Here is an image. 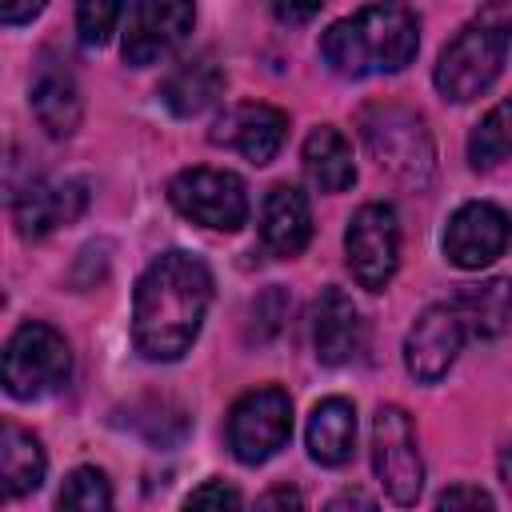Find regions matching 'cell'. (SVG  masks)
Instances as JSON below:
<instances>
[{"mask_svg": "<svg viewBox=\"0 0 512 512\" xmlns=\"http://www.w3.org/2000/svg\"><path fill=\"white\" fill-rule=\"evenodd\" d=\"M84 208H88V192L80 180H36L24 192H16L12 220L24 240H40L60 224L80 220Z\"/></svg>", "mask_w": 512, "mask_h": 512, "instance_id": "cell-13", "label": "cell"}, {"mask_svg": "<svg viewBox=\"0 0 512 512\" xmlns=\"http://www.w3.org/2000/svg\"><path fill=\"white\" fill-rule=\"evenodd\" d=\"M172 208L204 228L236 232L248 220V188L236 172L224 168H184L168 180Z\"/></svg>", "mask_w": 512, "mask_h": 512, "instance_id": "cell-6", "label": "cell"}, {"mask_svg": "<svg viewBox=\"0 0 512 512\" xmlns=\"http://www.w3.org/2000/svg\"><path fill=\"white\" fill-rule=\"evenodd\" d=\"M72 376V352L68 340L44 324L28 320L20 324L4 344V388L16 400H40L56 388H64Z\"/></svg>", "mask_w": 512, "mask_h": 512, "instance_id": "cell-4", "label": "cell"}, {"mask_svg": "<svg viewBox=\"0 0 512 512\" xmlns=\"http://www.w3.org/2000/svg\"><path fill=\"white\" fill-rule=\"evenodd\" d=\"M32 112L48 128V136H72L80 124V88L68 68L40 64L32 80Z\"/></svg>", "mask_w": 512, "mask_h": 512, "instance_id": "cell-20", "label": "cell"}, {"mask_svg": "<svg viewBox=\"0 0 512 512\" xmlns=\"http://www.w3.org/2000/svg\"><path fill=\"white\" fill-rule=\"evenodd\" d=\"M260 508H304V496L292 488H272L260 496Z\"/></svg>", "mask_w": 512, "mask_h": 512, "instance_id": "cell-32", "label": "cell"}, {"mask_svg": "<svg viewBox=\"0 0 512 512\" xmlns=\"http://www.w3.org/2000/svg\"><path fill=\"white\" fill-rule=\"evenodd\" d=\"M260 240L272 256L292 260L312 240V208L296 184H276L260 208Z\"/></svg>", "mask_w": 512, "mask_h": 512, "instance_id": "cell-16", "label": "cell"}, {"mask_svg": "<svg viewBox=\"0 0 512 512\" xmlns=\"http://www.w3.org/2000/svg\"><path fill=\"white\" fill-rule=\"evenodd\" d=\"M476 24L488 28L504 52H512V0H484V8L476 12Z\"/></svg>", "mask_w": 512, "mask_h": 512, "instance_id": "cell-27", "label": "cell"}, {"mask_svg": "<svg viewBox=\"0 0 512 512\" xmlns=\"http://www.w3.org/2000/svg\"><path fill=\"white\" fill-rule=\"evenodd\" d=\"M312 348L320 364H348L360 356L364 348V320L356 312V304L348 300V292L340 288H324L312 304Z\"/></svg>", "mask_w": 512, "mask_h": 512, "instance_id": "cell-15", "label": "cell"}, {"mask_svg": "<svg viewBox=\"0 0 512 512\" xmlns=\"http://www.w3.org/2000/svg\"><path fill=\"white\" fill-rule=\"evenodd\" d=\"M228 448L240 464H264L272 460L288 436H292V400L284 388H252L244 392L228 412Z\"/></svg>", "mask_w": 512, "mask_h": 512, "instance_id": "cell-5", "label": "cell"}, {"mask_svg": "<svg viewBox=\"0 0 512 512\" xmlns=\"http://www.w3.org/2000/svg\"><path fill=\"white\" fill-rule=\"evenodd\" d=\"M500 480H504V488L512 492V444H508L504 456H500Z\"/></svg>", "mask_w": 512, "mask_h": 512, "instance_id": "cell-34", "label": "cell"}, {"mask_svg": "<svg viewBox=\"0 0 512 512\" xmlns=\"http://www.w3.org/2000/svg\"><path fill=\"white\" fill-rule=\"evenodd\" d=\"M196 24L192 0H136L124 28V60L144 68L172 56Z\"/></svg>", "mask_w": 512, "mask_h": 512, "instance_id": "cell-10", "label": "cell"}, {"mask_svg": "<svg viewBox=\"0 0 512 512\" xmlns=\"http://www.w3.org/2000/svg\"><path fill=\"white\" fill-rule=\"evenodd\" d=\"M344 256L360 288L384 292L400 264V220L392 204H364L348 220Z\"/></svg>", "mask_w": 512, "mask_h": 512, "instance_id": "cell-9", "label": "cell"}, {"mask_svg": "<svg viewBox=\"0 0 512 512\" xmlns=\"http://www.w3.org/2000/svg\"><path fill=\"white\" fill-rule=\"evenodd\" d=\"M436 508H492V496L484 488H468V484H456V488H444L436 496Z\"/></svg>", "mask_w": 512, "mask_h": 512, "instance_id": "cell-29", "label": "cell"}, {"mask_svg": "<svg viewBox=\"0 0 512 512\" xmlns=\"http://www.w3.org/2000/svg\"><path fill=\"white\" fill-rule=\"evenodd\" d=\"M452 308L460 312L468 336L492 340L512 324V280L508 276H488L480 284H464L452 296Z\"/></svg>", "mask_w": 512, "mask_h": 512, "instance_id": "cell-19", "label": "cell"}, {"mask_svg": "<svg viewBox=\"0 0 512 512\" xmlns=\"http://www.w3.org/2000/svg\"><path fill=\"white\" fill-rule=\"evenodd\" d=\"M324 4H328V0H272L276 16H280L284 24H304V20H312Z\"/></svg>", "mask_w": 512, "mask_h": 512, "instance_id": "cell-31", "label": "cell"}, {"mask_svg": "<svg viewBox=\"0 0 512 512\" xmlns=\"http://www.w3.org/2000/svg\"><path fill=\"white\" fill-rule=\"evenodd\" d=\"M420 48L416 12L404 0H376L356 16L328 24L320 36V56L340 76H384L412 64Z\"/></svg>", "mask_w": 512, "mask_h": 512, "instance_id": "cell-2", "label": "cell"}, {"mask_svg": "<svg viewBox=\"0 0 512 512\" xmlns=\"http://www.w3.org/2000/svg\"><path fill=\"white\" fill-rule=\"evenodd\" d=\"M184 504H188V508H208V504H216V508H224V504H228V508H240L244 496H240L232 484H224V480H208V484L192 488Z\"/></svg>", "mask_w": 512, "mask_h": 512, "instance_id": "cell-28", "label": "cell"}, {"mask_svg": "<svg viewBox=\"0 0 512 512\" xmlns=\"http://www.w3.org/2000/svg\"><path fill=\"white\" fill-rule=\"evenodd\" d=\"M124 12V0H76V32L84 44H104L116 32V20Z\"/></svg>", "mask_w": 512, "mask_h": 512, "instance_id": "cell-25", "label": "cell"}, {"mask_svg": "<svg viewBox=\"0 0 512 512\" xmlns=\"http://www.w3.org/2000/svg\"><path fill=\"white\" fill-rule=\"evenodd\" d=\"M344 504H360V508H372V500H368V496H360V492H348V496H336V500H332L328 508L336 512V508H344Z\"/></svg>", "mask_w": 512, "mask_h": 512, "instance_id": "cell-33", "label": "cell"}, {"mask_svg": "<svg viewBox=\"0 0 512 512\" xmlns=\"http://www.w3.org/2000/svg\"><path fill=\"white\" fill-rule=\"evenodd\" d=\"M288 136V116L272 104H236L216 128H212V144H228L236 148L248 164H268L276 160L280 144Z\"/></svg>", "mask_w": 512, "mask_h": 512, "instance_id": "cell-14", "label": "cell"}, {"mask_svg": "<svg viewBox=\"0 0 512 512\" xmlns=\"http://www.w3.org/2000/svg\"><path fill=\"white\" fill-rule=\"evenodd\" d=\"M360 136L376 164L396 176L400 184L424 188L436 168V148L424 116H416L404 104H368L360 112Z\"/></svg>", "mask_w": 512, "mask_h": 512, "instance_id": "cell-3", "label": "cell"}, {"mask_svg": "<svg viewBox=\"0 0 512 512\" xmlns=\"http://www.w3.org/2000/svg\"><path fill=\"white\" fill-rule=\"evenodd\" d=\"M464 320L460 312L448 304H428L416 324L408 328V340H404V368L420 380V384H436L460 356V344H464Z\"/></svg>", "mask_w": 512, "mask_h": 512, "instance_id": "cell-12", "label": "cell"}, {"mask_svg": "<svg viewBox=\"0 0 512 512\" xmlns=\"http://www.w3.org/2000/svg\"><path fill=\"white\" fill-rule=\"evenodd\" d=\"M284 316H288V292H284V288H268V292H264V296H256V304H252L248 340H256V344L272 340V336L280 332Z\"/></svg>", "mask_w": 512, "mask_h": 512, "instance_id": "cell-26", "label": "cell"}, {"mask_svg": "<svg viewBox=\"0 0 512 512\" xmlns=\"http://www.w3.org/2000/svg\"><path fill=\"white\" fill-rule=\"evenodd\" d=\"M44 4H48V0H0V20H4L8 28L28 24V20H36V16L44 12Z\"/></svg>", "mask_w": 512, "mask_h": 512, "instance_id": "cell-30", "label": "cell"}, {"mask_svg": "<svg viewBox=\"0 0 512 512\" xmlns=\"http://www.w3.org/2000/svg\"><path fill=\"white\" fill-rule=\"evenodd\" d=\"M304 172L320 192H344L356 180V164H352V144L332 128L320 124L308 132L304 140Z\"/></svg>", "mask_w": 512, "mask_h": 512, "instance_id": "cell-21", "label": "cell"}, {"mask_svg": "<svg viewBox=\"0 0 512 512\" xmlns=\"http://www.w3.org/2000/svg\"><path fill=\"white\" fill-rule=\"evenodd\" d=\"M48 472V456L40 448V440L16 424L0 428V480L8 496H28L44 484Z\"/></svg>", "mask_w": 512, "mask_h": 512, "instance_id": "cell-22", "label": "cell"}, {"mask_svg": "<svg viewBox=\"0 0 512 512\" xmlns=\"http://www.w3.org/2000/svg\"><path fill=\"white\" fill-rule=\"evenodd\" d=\"M224 92V68L212 56H192L168 72L160 84V100L168 104L172 116H200L208 112Z\"/></svg>", "mask_w": 512, "mask_h": 512, "instance_id": "cell-17", "label": "cell"}, {"mask_svg": "<svg viewBox=\"0 0 512 512\" xmlns=\"http://www.w3.org/2000/svg\"><path fill=\"white\" fill-rule=\"evenodd\" d=\"M308 456L324 468H340L356 448V408L344 396H328L308 416Z\"/></svg>", "mask_w": 512, "mask_h": 512, "instance_id": "cell-18", "label": "cell"}, {"mask_svg": "<svg viewBox=\"0 0 512 512\" xmlns=\"http://www.w3.org/2000/svg\"><path fill=\"white\" fill-rule=\"evenodd\" d=\"M504 56H508L504 44H500L488 28H480V24L472 20L468 28H460V32L448 40V48H444L440 60H436V72H432L436 92H440L444 100H452V104L476 100V96L488 92L492 80L500 76Z\"/></svg>", "mask_w": 512, "mask_h": 512, "instance_id": "cell-8", "label": "cell"}, {"mask_svg": "<svg viewBox=\"0 0 512 512\" xmlns=\"http://www.w3.org/2000/svg\"><path fill=\"white\" fill-rule=\"evenodd\" d=\"M372 472L392 504H416L424 488V460L416 448V428L400 404H380L372 416Z\"/></svg>", "mask_w": 512, "mask_h": 512, "instance_id": "cell-7", "label": "cell"}, {"mask_svg": "<svg viewBox=\"0 0 512 512\" xmlns=\"http://www.w3.org/2000/svg\"><path fill=\"white\" fill-rule=\"evenodd\" d=\"M504 156H512V96H504L468 136V160L472 168H492Z\"/></svg>", "mask_w": 512, "mask_h": 512, "instance_id": "cell-23", "label": "cell"}, {"mask_svg": "<svg viewBox=\"0 0 512 512\" xmlns=\"http://www.w3.org/2000/svg\"><path fill=\"white\" fill-rule=\"evenodd\" d=\"M212 304V272L192 252H160L132 296V344L144 360H180L200 336L204 312Z\"/></svg>", "mask_w": 512, "mask_h": 512, "instance_id": "cell-1", "label": "cell"}, {"mask_svg": "<svg viewBox=\"0 0 512 512\" xmlns=\"http://www.w3.org/2000/svg\"><path fill=\"white\" fill-rule=\"evenodd\" d=\"M508 240H512L508 212L488 200H468L452 212V220L444 228V256L456 268H484L496 256H504Z\"/></svg>", "mask_w": 512, "mask_h": 512, "instance_id": "cell-11", "label": "cell"}, {"mask_svg": "<svg viewBox=\"0 0 512 512\" xmlns=\"http://www.w3.org/2000/svg\"><path fill=\"white\" fill-rule=\"evenodd\" d=\"M60 508H80V512H104L112 508V488H108V476L100 468H72L60 496H56Z\"/></svg>", "mask_w": 512, "mask_h": 512, "instance_id": "cell-24", "label": "cell"}]
</instances>
